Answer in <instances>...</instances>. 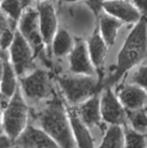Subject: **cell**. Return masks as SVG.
<instances>
[{
  "mask_svg": "<svg viewBox=\"0 0 147 148\" xmlns=\"http://www.w3.org/2000/svg\"><path fill=\"white\" fill-rule=\"evenodd\" d=\"M28 118V106L21 91L17 89L10 97L7 108L2 113L3 131L10 140H16L26 128Z\"/></svg>",
  "mask_w": 147,
  "mask_h": 148,
  "instance_id": "cell-3",
  "label": "cell"
},
{
  "mask_svg": "<svg viewBox=\"0 0 147 148\" xmlns=\"http://www.w3.org/2000/svg\"><path fill=\"white\" fill-rule=\"evenodd\" d=\"M70 120L72 128L73 133L76 139V142L80 148H94L93 139L90 132L87 129L86 125L82 122V120L78 115L77 111H70Z\"/></svg>",
  "mask_w": 147,
  "mask_h": 148,
  "instance_id": "cell-15",
  "label": "cell"
},
{
  "mask_svg": "<svg viewBox=\"0 0 147 148\" xmlns=\"http://www.w3.org/2000/svg\"><path fill=\"white\" fill-rule=\"evenodd\" d=\"M11 140L7 135L0 134V148H10Z\"/></svg>",
  "mask_w": 147,
  "mask_h": 148,
  "instance_id": "cell-28",
  "label": "cell"
},
{
  "mask_svg": "<svg viewBox=\"0 0 147 148\" xmlns=\"http://www.w3.org/2000/svg\"><path fill=\"white\" fill-rule=\"evenodd\" d=\"M52 48L56 57H64L70 53L73 47V41L70 34L64 29L56 32L52 40Z\"/></svg>",
  "mask_w": 147,
  "mask_h": 148,
  "instance_id": "cell-19",
  "label": "cell"
},
{
  "mask_svg": "<svg viewBox=\"0 0 147 148\" xmlns=\"http://www.w3.org/2000/svg\"><path fill=\"white\" fill-rule=\"evenodd\" d=\"M146 56V21L144 18L136 23L124 43L118 56V63L113 75L110 76L105 84L116 82L124 73L139 64Z\"/></svg>",
  "mask_w": 147,
  "mask_h": 148,
  "instance_id": "cell-1",
  "label": "cell"
},
{
  "mask_svg": "<svg viewBox=\"0 0 147 148\" xmlns=\"http://www.w3.org/2000/svg\"><path fill=\"white\" fill-rule=\"evenodd\" d=\"M21 88L24 95L31 100H41L52 92L49 75L43 69H36L21 78Z\"/></svg>",
  "mask_w": 147,
  "mask_h": 148,
  "instance_id": "cell-7",
  "label": "cell"
},
{
  "mask_svg": "<svg viewBox=\"0 0 147 148\" xmlns=\"http://www.w3.org/2000/svg\"><path fill=\"white\" fill-rule=\"evenodd\" d=\"M125 137L122 129L118 125H112L101 143L99 148H124Z\"/></svg>",
  "mask_w": 147,
  "mask_h": 148,
  "instance_id": "cell-20",
  "label": "cell"
},
{
  "mask_svg": "<svg viewBox=\"0 0 147 148\" xmlns=\"http://www.w3.org/2000/svg\"><path fill=\"white\" fill-rule=\"evenodd\" d=\"M10 18H8L5 14H4L1 10H0V34L3 32V30L5 29L7 26L10 24Z\"/></svg>",
  "mask_w": 147,
  "mask_h": 148,
  "instance_id": "cell-27",
  "label": "cell"
},
{
  "mask_svg": "<svg viewBox=\"0 0 147 148\" xmlns=\"http://www.w3.org/2000/svg\"><path fill=\"white\" fill-rule=\"evenodd\" d=\"M2 57L4 59V67L0 81V92L5 98H10L17 90V74L8 59L4 56Z\"/></svg>",
  "mask_w": 147,
  "mask_h": 148,
  "instance_id": "cell-18",
  "label": "cell"
},
{
  "mask_svg": "<svg viewBox=\"0 0 147 148\" xmlns=\"http://www.w3.org/2000/svg\"><path fill=\"white\" fill-rule=\"evenodd\" d=\"M18 32L28 42L35 55L42 52L44 44L41 36L38 12L36 9L28 8L23 11L20 18Z\"/></svg>",
  "mask_w": 147,
  "mask_h": 148,
  "instance_id": "cell-6",
  "label": "cell"
},
{
  "mask_svg": "<svg viewBox=\"0 0 147 148\" xmlns=\"http://www.w3.org/2000/svg\"><path fill=\"white\" fill-rule=\"evenodd\" d=\"M3 132V126H2V111L0 109V134Z\"/></svg>",
  "mask_w": 147,
  "mask_h": 148,
  "instance_id": "cell-32",
  "label": "cell"
},
{
  "mask_svg": "<svg viewBox=\"0 0 147 148\" xmlns=\"http://www.w3.org/2000/svg\"><path fill=\"white\" fill-rule=\"evenodd\" d=\"M87 50L94 67H101L103 65L107 56V45L103 40L98 31H95L88 41Z\"/></svg>",
  "mask_w": 147,
  "mask_h": 148,
  "instance_id": "cell-17",
  "label": "cell"
},
{
  "mask_svg": "<svg viewBox=\"0 0 147 148\" xmlns=\"http://www.w3.org/2000/svg\"><path fill=\"white\" fill-rule=\"evenodd\" d=\"M5 99H6V98L3 96V95L1 94V92H0V103H2V102H3L4 100H5Z\"/></svg>",
  "mask_w": 147,
  "mask_h": 148,
  "instance_id": "cell-33",
  "label": "cell"
},
{
  "mask_svg": "<svg viewBox=\"0 0 147 148\" xmlns=\"http://www.w3.org/2000/svg\"><path fill=\"white\" fill-rule=\"evenodd\" d=\"M19 2H20L22 10H23V9L30 8L31 4V0H19Z\"/></svg>",
  "mask_w": 147,
  "mask_h": 148,
  "instance_id": "cell-30",
  "label": "cell"
},
{
  "mask_svg": "<svg viewBox=\"0 0 147 148\" xmlns=\"http://www.w3.org/2000/svg\"><path fill=\"white\" fill-rule=\"evenodd\" d=\"M18 148H21V147H18Z\"/></svg>",
  "mask_w": 147,
  "mask_h": 148,
  "instance_id": "cell-36",
  "label": "cell"
},
{
  "mask_svg": "<svg viewBox=\"0 0 147 148\" xmlns=\"http://www.w3.org/2000/svg\"><path fill=\"white\" fill-rule=\"evenodd\" d=\"M39 1H41V2H44V1H48V0H39Z\"/></svg>",
  "mask_w": 147,
  "mask_h": 148,
  "instance_id": "cell-35",
  "label": "cell"
},
{
  "mask_svg": "<svg viewBox=\"0 0 147 148\" xmlns=\"http://www.w3.org/2000/svg\"><path fill=\"white\" fill-rule=\"evenodd\" d=\"M146 66H140L136 71H134L131 78L132 82L134 83V85H137L139 87H142L145 89L146 88Z\"/></svg>",
  "mask_w": 147,
  "mask_h": 148,
  "instance_id": "cell-25",
  "label": "cell"
},
{
  "mask_svg": "<svg viewBox=\"0 0 147 148\" xmlns=\"http://www.w3.org/2000/svg\"><path fill=\"white\" fill-rule=\"evenodd\" d=\"M100 111L101 117L112 125L119 126L126 121V113L122 105L109 88L104 91L100 99Z\"/></svg>",
  "mask_w": 147,
  "mask_h": 148,
  "instance_id": "cell-8",
  "label": "cell"
},
{
  "mask_svg": "<svg viewBox=\"0 0 147 148\" xmlns=\"http://www.w3.org/2000/svg\"><path fill=\"white\" fill-rule=\"evenodd\" d=\"M67 2H74V1H78V0H65Z\"/></svg>",
  "mask_w": 147,
  "mask_h": 148,
  "instance_id": "cell-34",
  "label": "cell"
},
{
  "mask_svg": "<svg viewBox=\"0 0 147 148\" xmlns=\"http://www.w3.org/2000/svg\"><path fill=\"white\" fill-rule=\"evenodd\" d=\"M16 143L21 148H60L44 131L33 126L26 127L16 139Z\"/></svg>",
  "mask_w": 147,
  "mask_h": 148,
  "instance_id": "cell-10",
  "label": "cell"
},
{
  "mask_svg": "<svg viewBox=\"0 0 147 148\" xmlns=\"http://www.w3.org/2000/svg\"><path fill=\"white\" fill-rule=\"evenodd\" d=\"M58 83L71 103H80L93 95L97 89V82L88 75L64 76L58 78Z\"/></svg>",
  "mask_w": 147,
  "mask_h": 148,
  "instance_id": "cell-4",
  "label": "cell"
},
{
  "mask_svg": "<svg viewBox=\"0 0 147 148\" xmlns=\"http://www.w3.org/2000/svg\"><path fill=\"white\" fill-rule=\"evenodd\" d=\"M41 36L44 45H51L57 32V21L53 5L48 1L40 2L37 7Z\"/></svg>",
  "mask_w": 147,
  "mask_h": 148,
  "instance_id": "cell-11",
  "label": "cell"
},
{
  "mask_svg": "<svg viewBox=\"0 0 147 148\" xmlns=\"http://www.w3.org/2000/svg\"><path fill=\"white\" fill-rule=\"evenodd\" d=\"M0 2H1V0H0Z\"/></svg>",
  "mask_w": 147,
  "mask_h": 148,
  "instance_id": "cell-37",
  "label": "cell"
},
{
  "mask_svg": "<svg viewBox=\"0 0 147 148\" xmlns=\"http://www.w3.org/2000/svg\"><path fill=\"white\" fill-rule=\"evenodd\" d=\"M120 21L108 14H103L99 18V34L107 46L113 45L117 39L118 30L122 25Z\"/></svg>",
  "mask_w": 147,
  "mask_h": 148,
  "instance_id": "cell-16",
  "label": "cell"
},
{
  "mask_svg": "<svg viewBox=\"0 0 147 148\" xmlns=\"http://www.w3.org/2000/svg\"><path fill=\"white\" fill-rule=\"evenodd\" d=\"M121 104L130 110L144 108L146 101V92L144 88L134 84L122 86L118 91Z\"/></svg>",
  "mask_w": 147,
  "mask_h": 148,
  "instance_id": "cell-13",
  "label": "cell"
},
{
  "mask_svg": "<svg viewBox=\"0 0 147 148\" xmlns=\"http://www.w3.org/2000/svg\"><path fill=\"white\" fill-rule=\"evenodd\" d=\"M0 8V10L11 21L20 20L22 14V8L19 0H1Z\"/></svg>",
  "mask_w": 147,
  "mask_h": 148,
  "instance_id": "cell-21",
  "label": "cell"
},
{
  "mask_svg": "<svg viewBox=\"0 0 147 148\" xmlns=\"http://www.w3.org/2000/svg\"><path fill=\"white\" fill-rule=\"evenodd\" d=\"M43 130L60 148H74L71 130L61 102L57 98L51 101L39 115Z\"/></svg>",
  "mask_w": 147,
  "mask_h": 148,
  "instance_id": "cell-2",
  "label": "cell"
},
{
  "mask_svg": "<svg viewBox=\"0 0 147 148\" xmlns=\"http://www.w3.org/2000/svg\"><path fill=\"white\" fill-rule=\"evenodd\" d=\"M70 68L77 75L91 76L94 73V66L89 57L87 45L83 41H79L72 47L70 55Z\"/></svg>",
  "mask_w": 147,
  "mask_h": 148,
  "instance_id": "cell-12",
  "label": "cell"
},
{
  "mask_svg": "<svg viewBox=\"0 0 147 148\" xmlns=\"http://www.w3.org/2000/svg\"><path fill=\"white\" fill-rule=\"evenodd\" d=\"M101 8L121 22L137 23L142 18L140 11L128 0H105Z\"/></svg>",
  "mask_w": 147,
  "mask_h": 148,
  "instance_id": "cell-9",
  "label": "cell"
},
{
  "mask_svg": "<svg viewBox=\"0 0 147 148\" xmlns=\"http://www.w3.org/2000/svg\"><path fill=\"white\" fill-rule=\"evenodd\" d=\"M92 7H93L96 11L99 10V8H101V4H102L105 0H89Z\"/></svg>",
  "mask_w": 147,
  "mask_h": 148,
  "instance_id": "cell-29",
  "label": "cell"
},
{
  "mask_svg": "<svg viewBox=\"0 0 147 148\" xmlns=\"http://www.w3.org/2000/svg\"><path fill=\"white\" fill-rule=\"evenodd\" d=\"M77 113L85 125L88 126L98 125L101 119L100 99L97 96L91 97L80 106Z\"/></svg>",
  "mask_w": 147,
  "mask_h": 148,
  "instance_id": "cell-14",
  "label": "cell"
},
{
  "mask_svg": "<svg viewBox=\"0 0 147 148\" xmlns=\"http://www.w3.org/2000/svg\"><path fill=\"white\" fill-rule=\"evenodd\" d=\"M125 137V147L124 148H145V135L131 130H128Z\"/></svg>",
  "mask_w": 147,
  "mask_h": 148,
  "instance_id": "cell-23",
  "label": "cell"
},
{
  "mask_svg": "<svg viewBox=\"0 0 147 148\" xmlns=\"http://www.w3.org/2000/svg\"><path fill=\"white\" fill-rule=\"evenodd\" d=\"M10 63L16 74L22 76L34 68V51L23 36L15 32V37L10 47Z\"/></svg>",
  "mask_w": 147,
  "mask_h": 148,
  "instance_id": "cell-5",
  "label": "cell"
},
{
  "mask_svg": "<svg viewBox=\"0 0 147 148\" xmlns=\"http://www.w3.org/2000/svg\"><path fill=\"white\" fill-rule=\"evenodd\" d=\"M3 67H4V59L2 56L0 55V81H1V77L3 73Z\"/></svg>",
  "mask_w": 147,
  "mask_h": 148,
  "instance_id": "cell-31",
  "label": "cell"
},
{
  "mask_svg": "<svg viewBox=\"0 0 147 148\" xmlns=\"http://www.w3.org/2000/svg\"><path fill=\"white\" fill-rule=\"evenodd\" d=\"M15 37V31L13 30V26L10 24L7 26L0 34V51L6 52L10 47L13 40Z\"/></svg>",
  "mask_w": 147,
  "mask_h": 148,
  "instance_id": "cell-24",
  "label": "cell"
},
{
  "mask_svg": "<svg viewBox=\"0 0 147 148\" xmlns=\"http://www.w3.org/2000/svg\"><path fill=\"white\" fill-rule=\"evenodd\" d=\"M128 117L132 127L137 132L144 133L146 131V109L142 108L135 110H130Z\"/></svg>",
  "mask_w": 147,
  "mask_h": 148,
  "instance_id": "cell-22",
  "label": "cell"
},
{
  "mask_svg": "<svg viewBox=\"0 0 147 148\" xmlns=\"http://www.w3.org/2000/svg\"><path fill=\"white\" fill-rule=\"evenodd\" d=\"M133 6L140 11L142 15L146 14V0H132Z\"/></svg>",
  "mask_w": 147,
  "mask_h": 148,
  "instance_id": "cell-26",
  "label": "cell"
}]
</instances>
